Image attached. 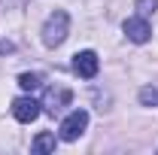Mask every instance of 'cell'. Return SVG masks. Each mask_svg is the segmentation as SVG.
I'll list each match as a JSON object with an SVG mask.
<instances>
[{
    "label": "cell",
    "mask_w": 158,
    "mask_h": 155,
    "mask_svg": "<svg viewBox=\"0 0 158 155\" xmlns=\"http://www.w3.org/2000/svg\"><path fill=\"white\" fill-rule=\"evenodd\" d=\"M70 100H73V94H70L67 88H49V91H46V100H43V107H46L49 113H61Z\"/></svg>",
    "instance_id": "obj_6"
},
{
    "label": "cell",
    "mask_w": 158,
    "mask_h": 155,
    "mask_svg": "<svg viewBox=\"0 0 158 155\" xmlns=\"http://www.w3.org/2000/svg\"><path fill=\"white\" fill-rule=\"evenodd\" d=\"M55 146H58V140H55V134H37L34 137V143H31V149L34 152H55Z\"/></svg>",
    "instance_id": "obj_7"
},
{
    "label": "cell",
    "mask_w": 158,
    "mask_h": 155,
    "mask_svg": "<svg viewBox=\"0 0 158 155\" xmlns=\"http://www.w3.org/2000/svg\"><path fill=\"white\" fill-rule=\"evenodd\" d=\"M43 46H49V49H58L61 43L67 40V34H70V15L64 12V9H55L49 19L43 21Z\"/></svg>",
    "instance_id": "obj_1"
},
{
    "label": "cell",
    "mask_w": 158,
    "mask_h": 155,
    "mask_svg": "<svg viewBox=\"0 0 158 155\" xmlns=\"http://www.w3.org/2000/svg\"><path fill=\"white\" fill-rule=\"evenodd\" d=\"M19 85L24 88V91H37L40 85H43V76H40V73H21V76H19Z\"/></svg>",
    "instance_id": "obj_8"
},
{
    "label": "cell",
    "mask_w": 158,
    "mask_h": 155,
    "mask_svg": "<svg viewBox=\"0 0 158 155\" xmlns=\"http://www.w3.org/2000/svg\"><path fill=\"white\" fill-rule=\"evenodd\" d=\"M140 103L143 107H158V88H152V85L140 88Z\"/></svg>",
    "instance_id": "obj_9"
},
{
    "label": "cell",
    "mask_w": 158,
    "mask_h": 155,
    "mask_svg": "<svg viewBox=\"0 0 158 155\" xmlns=\"http://www.w3.org/2000/svg\"><path fill=\"white\" fill-rule=\"evenodd\" d=\"M100 70V58L98 52H91V49H82V52H76L73 55V73L82 79H94Z\"/></svg>",
    "instance_id": "obj_3"
},
{
    "label": "cell",
    "mask_w": 158,
    "mask_h": 155,
    "mask_svg": "<svg viewBox=\"0 0 158 155\" xmlns=\"http://www.w3.org/2000/svg\"><path fill=\"white\" fill-rule=\"evenodd\" d=\"M85 128H88V110H73V113H67L64 122H61V140H67V143H73L79 137L85 134Z\"/></svg>",
    "instance_id": "obj_2"
},
{
    "label": "cell",
    "mask_w": 158,
    "mask_h": 155,
    "mask_svg": "<svg viewBox=\"0 0 158 155\" xmlns=\"http://www.w3.org/2000/svg\"><path fill=\"white\" fill-rule=\"evenodd\" d=\"M122 31H125V37L131 40V43H149V37H152V27H149V21L143 19V15H131V19H125Z\"/></svg>",
    "instance_id": "obj_5"
},
{
    "label": "cell",
    "mask_w": 158,
    "mask_h": 155,
    "mask_svg": "<svg viewBox=\"0 0 158 155\" xmlns=\"http://www.w3.org/2000/svg\"><path fill=\"white\" fill-rule=\"evenodd\" d=\"M40 113H43V103L34 100V97H15L12 100V116L19 119L21 125H31Z\"/></svg>",
    "instance_id": "obj_4"
},
{
    "label": "cell",
    "mask_w": 158,
    "mask_h": 155,
    "mask_svg": "<svg viewBox=\"0 0 158 155\" xmlns=\"http://www.w3.org/2000/svg\"><path fill=\"white\" fill-rule=\"evenodd\" d=\"M155 9H158V0H137V12L143 15V19H146V15H152Z\"/></svg>",
    "instance_id": "obj_10"
}]
</instances>
